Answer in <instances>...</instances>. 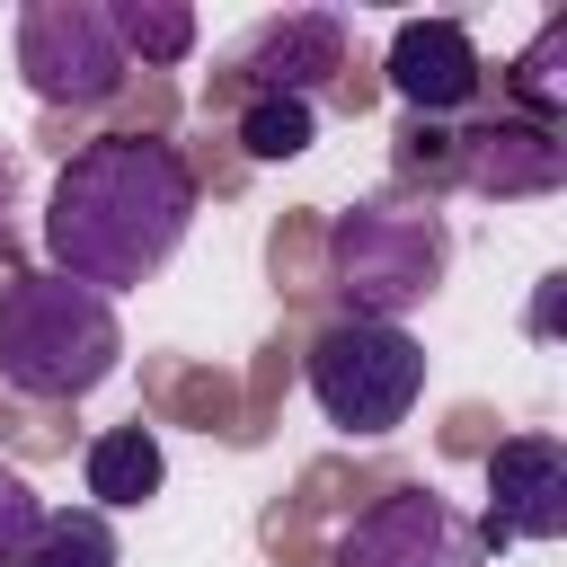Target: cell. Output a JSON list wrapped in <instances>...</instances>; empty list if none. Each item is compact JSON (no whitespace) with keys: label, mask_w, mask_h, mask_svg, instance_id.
I'll list each match as a JSON object with an SVG mask.
<instances>
[{"label":"cell","mask_w":567,"mask_h":567,"mask_svg":"<svg viewBox=\"0 0 567 567\" xmlns=\"http://www.w3.org/2000/svg\"><path fill=\"white\" fill-rule=\"evenodd\" d=\"M328 275L346 292V319H408L452 275V230L434 204H354L328 230Z\"/></svg>","instance_id":"3957f363"},{"label":"cell","mask_w":567,"mask_h":567,"mask_svg":"<svg viewBox=\"0 0 567 567\" xmlns=\"http://www.w3.org/2000/svg\"><path fill=\"white\" fill-rule=\"evenodd\" d=\"M301 381H310V399L337 434H390L425 399V346L390 319H337V328L310 337Z\"/></svg>","instance_id":"277c9868"},{"label":"cell","mask_w":567,"mask_h":567,"mask_svg":"<svg viewBox=\"0 0 567 567\" xmlns=\"http://www.w3.org/2000/svg\"><path fill=\"white\" fill-rule=\"evenodd\" d=\"M505 89H514L523 124H549V133H558V106H567V18H549V27H540L523 53H514Z\"/></svg>","instance_id":"4fadbf2b"},{"label":"cell","mask_w":567,"mask_h":567,"mask_svg":"<svg viewBox=\"0 0 567 567\" xmlns=\"http://www.w3.org/2000/svg\"><path fill=\"white\" fill-rule=\"evenodd\" d=\"M9 186H18V159L0 151V213H9Z\"/></svg>","instance_id":"ac0fdd59"},{"label":"cell","mask_w":567,"mask_h":567,"mask_svg":"<svg viewBox=\"0 0 567 567\" xmlns=\"http://www.w3.org/2000/svg\"><path fill=\"white\" fill-rule=\"evenodd\" d=\"M35 523H44L35 487H27L18 470H0V567H27V540H35Z\"/></svg>","instance_id":"2e32d148"},{"label":"cell","mask_w":567,"mask_h":567,"mask_svg":"<svg viewBox=\"0 0 567 567\" xmlns=\"http://www.w3.org/2000/svg\"><path fill=\"white\" fill-rule=\"evenodd\" d=\"M186 221H195L186 151L151 133H97L62 159L44 195V257L89 292H133L186 248Z\"/></svg>","instance_id":"6da1fadb"},{"label":"cell","mask_w":567,"mask_h":567,"mask_svg":"<svg viewBox=\"0 0 567 567\" xmlns=\"http://www.w3.org/2000/svg\"><path fill=\"white\" fill-rule=\"evenodd\" d=\"M399 168H452V133L443 124H425V115H408V133H399Z\"/></svg>","instance_id":"e0dca14e"},{"label":"cell","mask_w":567,"mask_h":567,"mask_svg":"<svg viewBox=\"0 0 567 567\" xmlns=\"http://www.w3.org/2000/svg\"><path fill=\"white\" fill-rule=\"evenodd\" d=\"M18 71L44 106H106L133 80L106 0H27L18 9Z\"/></svg>","instance_id":"5b68a950"},{"label":"cell","mask_w":567,"mask_h":567,"mask_svg":"<svg viewBox=\"0 0 567 567\" xmlns=\"http://www.w3.org/2000/svg\"><path fill=\"white\" fill-rule=\"evenodd\" d=\"M390 89L408 115L443 124L461 115L478 89H487V62H478V35L461 18H399L390 27Z\"/></svg>","instance_id":"ba28073f"},{"label":"cell","mask_w":567,"mask_h":567,"mask_svg":"<svg viewBox=\"0 0 567 567\" xmlns=\"http://www.w3.org/2000/svg\"><path fill=\"white\" fill-rule=\"evenodd\" d=\"M27 567H124V540L97 505H53L27 540Z\"/></svg>","instance_id":"7c38bea8"},{"label":"cell","mask_w":567,"mask_h":567,"mask_svg":"<svg viewBox=\"0 0 567 567\" xmlns=\"http://www.w3.org/2000/svg\"><path fill=\"white\" fill-rule=\"evenodd\" d=\"M567 532V443L558 434H505L487 452V514H478V549H514V540H558Z\"/></svg>","instance_id":"52a82bcc"},{"label":"cell","mask_w":567,"mask_h":567,"mask_svg":"<svg viewBox=\"0 0 567 567\" xmlns=\"http://www.w3.org/2000/svg\"><path fill=\"white\" fill-rule=\"evenodd\" d=\"M452 168H461L470 195H496V204H514V195H558V186H567V142H558L549 124L496 115V124H478V133H452Z\"/></svg>","instance_id":"30bf717a"},{"label":"cell","mask_w":567,"mask_h":567,"mask_svg":"<svg viewBox=\"0 0 567 567\" xmlns=\"http://www.w3.org/2000/svg\"><path fill=\"white\" fill-rule=\"evenodd\" d=\"M115 363H124V319L106 292L53 266L0 284V381L18 399H89Z\"/></svg>","instance_id":"7a4b0ae2"},{"label":"cell","mask_w":567,"mask_h":567,"mask_svg":"<svg viewBox=\"0 0 567 567\" xmlns=\"http://www.w3.org/2000/svg\"><path fill=\"white\" fill-rule=\"evenodd\" d=\"M239 71H248V97H301V106H319V89L346 71V18L337 9H284V18H266V27H248Z\"/></svg>","instance_id":"9c48e42d"},{"label":"cell","mask_w":567,"mask_h":567,"mask_svg":"<svg viewBox=\"0 0 567 567\" xmlns=\"http://www.w3.org/2000/svg\"><path fill=\"white\" fill-rule=\"evenodd\" d=\"M310 142H319V106H301V97H248L239 106V151L266 159V168L275 159H301Z\"/></svg>","instance_id":"9a60e30c"},{"label":"cell","mask_w":567,"mask_h":567,"mask_svg":"<svg viewBox=\"0 0 567 567\" xmlns=\"http://www.w3.org/2000/svg\"><path fill=\"white\" fill-rule=\"evenodd\" d=\"M337 567H487V549H478V523H470L452 496H434V487H390V496H372V505L346 523Z\"/></svg>","instance_id":"8992f818"},{"label":"cell","mask_w":567,"mask_h":567,"mask_svg":"<svg viewBox=\"0 0 567 567\" xmlns=\"http://www.w3.org/2000/svg\"><path fill=\"white\" fill-rule=\"evenodd\" d=\"M115 9V44H124V62L142 53V62H186L195 53V9H177V0H106Z\"/></svg>","instance_id":"5bb4252c"},{"label":"cell","mask_w":567,"mask_h":567,"mask_svg":"<svg viewBox=\"0 0 567 567\" xmlns=\"http://www.w3.org/2000/svg\"><path fill=\"white\" fill-rule=\"evenodd\" d=\"M159 478H168V452H159L151 425H106V434L89 443V505H97L106 523L133 514V505H151Z\"/></svg>","instance_id":"8fae6325"}]
</instances>
